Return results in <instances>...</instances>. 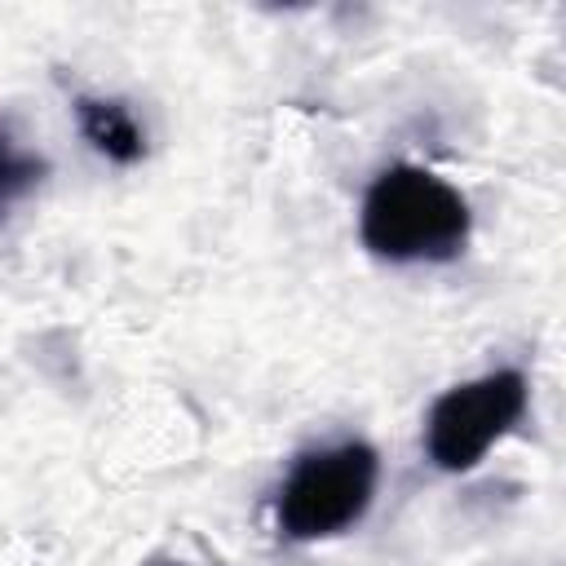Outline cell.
I'll list each match as a JSON object with an SVG mask.
<instances>
[{
	"instance_id": "obj_1",
	"label": "cell",
	"mask_w": 566,
	"mask_h": 566,
	"mask_svg": "<svg viewBox=\"0 0 566 566\" xmlns=\"http://www.w3.org/2000/svg\"><path fill=\"white\" fill-rule=\"evenodd\" d=\"M358 234L376 256L398 265L455 261L469 243V203L429 168L394 164L367 186Z\"/></svg>"
},
{
	"instance_id": "obj_2",
	"label": "cell",
	"mask_w": 566,
	"mask_h": 566,
	"mask_svg": "<svg viewBox=\"0 0 566 566\" xmlns=\"http://www.w3.org/2000/svg\"><path fill=\"white\" fill-rule=\"evenodd\" d=\"M376 478H380V460L367 442H336L305 451L279 486L274 500L279 531L296 544H314L349 531L371 509Z\"/></svg>"
},
{
	"instance_id": "obj_3",
	"label": "cell",
	"mask_w": 566,
	"mask_h": 566,
	"mask_svg": "<svg viewBox=\"0 0 566 566\" xmlns=\"http://www.w3.org/2000/svg\"><path fill=\"white\" fill-rule=\"evenodd\" d=\"M526 376L517 367L486 371L447 389L424 420V455L442 473L473 469L522 416H526Z\"/></svg>"
},
{
	"instance_id": "obj_4",
	"label": "cell",
	"mask_w": 566,
	"mask_h": 566,
	"mask_svg": "<svg viewBox=\"0 0 566 566\" xmlns=\"http://www.w3.org/2000/svg\"><path fill=\"white\" fill-rule=\"evenodd\" d=\"M75 119H80V133L88 137V146L97 155H106L111 164H137L146 155V133L119 97H80Z\"/></svg>"
},
{
	"instance_id": "obj_5",
	"label": "cell",
	"mask_w": 566,
	"mask_h": 566,
	"mask_svg": "<svg viewBox=\"0 0 566 566\" xmlns=\"http://www.w3.org/2000/svg\"><path fill=\"white\" fill-rule=\"evenodd\" d=\"M40 177H44V159L31 155V150H22V146H13V142L0 133V217H4Z\"/></svg>"
},
{
	"instance_id": "obj_6",
	"label": "cell",
	"mask_w": 566,
	"mask_h": 566,
	"mask_svg": "<svg viewBox=\"0 0 566 566\" xmlns=\"http://www.w3.org/2000/svg\"><path fill=\"white\" fill-rule=\"evenodd\" d=\"M142 566H186V562H177V557H146Z\"/></svg>"
}]
</instances>
